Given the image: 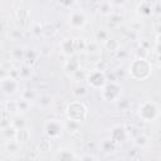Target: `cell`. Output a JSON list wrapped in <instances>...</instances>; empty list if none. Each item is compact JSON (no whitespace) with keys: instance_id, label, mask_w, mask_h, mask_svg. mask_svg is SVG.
Here are the masks:
<instances>
[{"instance_id":"obj_1","label":"cell","mask_w":161,"mask_h":161,"mask_svg":"<svg viewBox=\"0 0 161 161\" xmlns=\"http://www.w3.org/2000/svg\"><path fill=\"white\" fill-rule=\"evenodd\" d=\"M151 63L147 59H138L136 58L128 67V73L133 79L145 80L151 75Z\"/></svg>"},{"instance_id":"obj_2","label":"cell","mask_w":161,"mask_h":161,"mask_svg":"<svg viewBox=\"0 0 161 161\" xmlns=\"http://www.w3.org/2000/svg\"><path fill=\"white\" fill-rule=\"evenodd\" d=\"M87 107L82 101H73L69 102L65 107V117L67 119L75 121V122H83L87 118Z\"/></svg>"},{"instance_id":"obj_3","label":"cell","mask_w":161,"mask_h":161,"mask_svg":"<svg viewBox=\"0 0 161 161\" xmlns=\"http://www.w3.org/2000/svg\"><path fill=\"white\" fill-rule=\"evenodd\" d=\"M160 108L152 101H145L140 104L137 116L143 122H153L160 117Z\"/></svg>"},{"instance_id":"obj_4","label":"cell","mask_w":161,"mask_h":161,"mask_svg":"<svg viewBox=\"0 0 161 161\" xmlns=\"http://www.w3.org/2000/svg\"><path fill=\"white\" fill-rule=\"evenodd\" d=\"M86 82H87L88 87H91L92 89H102L107 84V78H106V74L103 70L94 69V70H91L89 73H87Z\"/></svg>"},{"instance_id":"obj_5","label":"cell","mask_w":161,"mask_h":161,"mask_svg":"<svg viewBox=\"0 0 161 161\" xmlns=\"http://www.w3.org/2000/svg\"><path fill=\"white\" fill-rule=\"evenodd\" d=\"M121 91H122V88L117 82H111V83H107L101 89V97L106 102H114V101L119 99Z\"/></svg>"},{"instance_id":"obj_6","label":"cell","mask_w":161,"mask_h":161,"mask_svg":"<svg viewBox=\"0 0 161 161\" xmlns=\"http://www.w3.org/2000/svg\"><path fill=\"white\" fill-rule=\"evenodd\" d=\"M63 131H64V123L60 119H47L44 122V133L49 138L60 137Z\"/></svg>"},{"instance_id":"obj_7","label":"cell","mask_w":161,"mask_h":161,"mask_svg":"<svg viewBox=\"0 0 161 161\" xmlns=\"http://www.w3.org/2000/svg\"><path fill=\"white\" fill-rule=\"evenodd\" d=\"M0 87H1V91L6 96H14L16 92H18V82L15 78L8 75V77H3L1 80H0Z\"/></svg>"},{"instance_id":"obj_8","label":"cell","mask_w":161,"mask_h":161,"mask_svg":"<svg viewBox=\"0 0 161 161\" xmlns=\"http://www.w3.org/2000/svg\"><path fill=\"white\" fill-rule=\"evenodd\" d=\"M68 23L73 29H83L84 25L87 24V18L83 11L75 10V11L70 13V15L68 18Z\"/></svg>"},{"instance_id":"obj_9","label":"cell","mask_w":161,"mask_h":161,"mask_svg":"<svg viewBox=\"0 0 161 161\" xmlns=\"http://www.w3.org/2000/svg\"><path fill=\"white\" fill-rule=\"evenodd\" d=\"M126 138H127V131H126L125 127H122V126H116V127L112 128L109 140H111L113 143H121V142H123Z\"/></svg>"},{"instance_id":"obj_10","label":"cell","mask_w":161,"mask_h":161,"mask_svg":"<svg viewBox=\"0 0 161 161\" xmlns=\"http://www.w3.org/2000/svg\"><path fill=\"white\" fill-rule=\"evenodd\" d=\"M60 50L64 55L67 57H73L75 53V45H74V39L73 38H65L60 42Z\"/></svg>"},{"instance_id":"obj_11","label":"cell","mask_w":161,"mask_h":161,"mask_svg":"<svg viewBox=\"0 0 161 161\" xmlns=\"http://www.w3.org/2000/svg\"><path fill=\"white\" fill-rule=\"evenodd\" d=\"M57 161H75V155L69 148H60L55 155Z\"/></svg>"},{"instance_id":"obj_12","label":"cell","mask_w":161,"mask_h":161,"mask_svg":"<svg viewBox=\"0 0 161 161\" xmlns=\"http://www.w3.org/2000/svg\"><path fill=\"white\" fill-rule=\"evenodd\" d=\"M64 69H65V72H67L68 74H72V75H73L77 70L80 69V64H79V62L77 60V58L70 57V58L65 62V64H64Z\"/></svg>"},{"instance_id":"obj_13","label":"cell","mask_w":161,"mask_h":161,"mask_svg":"<svg viewBox=\"0 0 161 161\" xmlns=\"http://www.w3.org/2000/svg\"><path fill=\"white\" fill-rule=\"evenodd\" d=\"M136 10H137L138 15H141V16H145V18H146V16H150V15L152 14V5H151V3L142 1L141 4H138V5H137Z\"/></svg>"},{"instance_id":"obj_14","label":"cell","mask_w":161,"mask_h":161,"mask_svg":"<svg viewBox=\"0 0 161 161\" xmlns=\"http://www.w3.org/2000/svg\"><path fill=\"white\" fill-rule=\"evenodd\" d=\"M94 38H96L97 43L104 44V43L109 39V34H108V31H107L104 28H99V29H97V30L94 31Z\"/></svg>"},{"instance_id":"obj_15","label":"cell","mask_w":161,"mask_h":161,"mask_svg":"<svg viewBox=\"0 0 161 161\" xmlns=\"http://www.w3.org/2000/svg\"><path fill=\"white\" fill-rule=\"evenodd\" d=\"M30 140V132L26 130V128H21V130H18L16 132V136H15V141H18L19 143H25Z\"/></svg>"},{"instance_id":"obj_16","label":"cell","mask_w":161,"mask_h":161,"mask_svg":"<svg viewBox=\"0 0 161 161\" xmlns=\"http://www.w3.org/2000/svg\"><path fill=\"white\" fill-rule=\"evenodd\" d=\"M10 123H11V125H13V126H14L16 130L26 128V121H25V118H24L23 116H20V114H18V116H14Z\"/></svg>"},{"instance_id":"obj_17","label":"cell","mask_w":161,"mask_h":161,"mask_svg":"<svg viewBox=\"0 0 161 161\" xmlns=\"http://www.w3.org/2000/svg\"><path fill=\"white\" fill-rule=\"evenodd\" d=\"M16 132H18V130H16L11 123H9L6 127H3V133H4V136H5L8 140H15Z\"/></svg>"},{"instance_id":"obj_18","label":"cell","mask_w":161,"mask_h":161,"mask_svg":"<svg viewBox=\"0 0 161 161\" xmlns=\"http://www.w3.org/2000/svg\"><path fill=\"white\" fill-rule=\"evenodd\" d=\"M15 102H16V111H18V112L24 113V112H28V111H29V108H30V102L25 101V99L21 98V97H20L19 99H16Z\"/></svg>"},{"instance_id":"obj_19","label":"cell","mask_w":161,"mask_h":161,"mask_svg":"<svg viewBox=\"0 0 161 161\" xmlns=\"http://www.w3.org/2000/svg\"><path fill=\"white\" fill-rule=\"evenodd\" d=\"M63 123H64V130L68 131V132H72V133L77 132V131L79 130V126H80L79 122L70 121V119H67V121H64Z\"/></svg>"},{"instance_id":"obj_20","label":"cell","mask_w":161,"mask_h":161,"mask_svg":"<svg viewBox=\"0 0 161 161\" xmlns=\"http://www.w3.org/2000/svg\"><path fill=\"white\" fill-rule=\"evenodd\" d=\"M103 47H104L107 50H109V52H116V50H118L119 44H118V42H117L116 39L109 38V39L103 44Z\"/></svg>"},{"instance_id":"obj_21","label":"cell","mask_w":161,"mask_h":161,"mask_svg":"<svg viewBox=\"0 0 161 161\" xmlns=\"http://www.w3.org/2000/svg\"><path fill=\"white\" fill-rule=\"evenodd\" d=\"M21 98H24L28 102H33V101L36 99V93L33 89H24L21 92Z\"/></svg>"},{"instance_id":"obj_22","label":"cell","mask_w":161,"mask_h":161,"mask_svg":"<svg viewBox=\"0 0 161 161\" xmlns=\"http://www.w3.org/2000/svg\"><path fill=\"white\" fill-rule=\"evenodd\" d=\"M5 146H6V150H8L10 153H15V152H18L19 148H20V143H19L18 141H15V140H9Z\"/></svg>"},{"instance_id":"obj_23","label":"cell","mask_w":161,"mask_h":161,"mask_svg":"<svg viewBox=\"0 0 161 161\" xmlns=\"http://www.w3.org/2000/svg\"><path fill=\"white\" fill-rule=\"evenodd\" d=\"M74 45H75V52H80V50H84L87 48V42L84 38H75L74 39Z\"/></svg>"},{"instance_id":"obj_24","label":"cell","mask_w":161,"mask_h":161,"mask_svg":"<svg viewBox=\"0 0 161 161\" xmlns=\"http://www.w3.org/2000/svg\"><path fill=\"white\" fill-rule=\"evenodd\" d=\"M36 102H38V106H39V107L47 108V107H49V106L52 104V98H50L49 96H42V97L38 98Z\"/></svg>"},{"instance_id":"obj_25","label":"cell","mask_w":161,"mask_h":161,"mask_svg":"<svg viewBox=\"0 0 161 161\" xmlns=\"http://www.w3.org/2000/svg\"><path fill=\"white\" fill-rule=\"evenodd\" d=\"M135 143H136L138 147H143V146H146V145L148 143V137H147L146 135L141 133V135H138V136L135 138Z\"/></svg>"},{"instance_id":"obj_26","label":"cell","mask_w":161,"mask_h":161,"mask_svg":"<svg viewBox=\"0 0 161 161\" xmlns=\"http://www.w3.org/2000/svg\"><path fill=\"white\" fill-rule=\"evenodd\" d=\"M9 35H10L11 39H14V40H19V39L23 38V31H21V29H19V28H13V29H10Z\"/></svg>"},{"instance_id":"obj_27","label":"cell","mask_w":161,"mask_h":161,"mask_svg":"<svg viewBox=\"0 0 161 161\" xmlns=\"http://www.w3.org/2000/svg\"><path fill=\"white\" fill-rule=\"evenodd\" d=\"M112 10V4L108 3V1H103L99 4V11L102 14H109Z\"/></svg>"},{"instance_id":"obj_28","label":"cell","mask_w":161,"mask_h":161,"mask_svg":"<svg viewBox=\"0 0 161 161\" xmlns=\"http://www.w3.org/2000/svg\"><path fill=\"white\" fill-rule=\"evenodd\" d=\"M73 93H74V96H77V97H83V96H86V93H87V88H86L84 86L78 84V86H75V87L73 88Z\"/></svg>"},{"instance_id":"obj_29","label":"cell","mask_w":161,"mask_h":161,"mask_svg":"<svg viewBox=\"0 0 161 161\" xmlns=\"http://www.w3.org/2000/svg\"><path fill=\"white\" fill-rule=\"evenodd\" d=\"M147 55H148V49L145 48V47L138 48L137 52H136V57L138 59H147Z\"/></svg>"},{"instance_id":"obj_30","label":"cell","mask_w":161,"mask_h":161,"mask_svg":"<svg viewBox=\"0 0 161 161\" xmlns=\"http://www.w3.org/2000/svg\"><path fill=\"white\" fill-rule=\"evenodd\" d=\"M50 147H52V145H50V141H49V140H43V141L39 143V150H40L42 152H48V151H50Z\"/></svg>"},{"instance_id":"obj_31","label":"cell","mask_w":161,"mask_h":161,"mask_svg":"<svg viewBox=\"0 0 161 161\" xmlns=\"http://www.w3.org/2000/svg\"><path fill=\"white\" fill-rule=\"evenodd\" d=\"M113 142L111 141V140H104L103 142H102V148H103V151H111L112 148H113Z\"/></svg>"},{"instance_id":"obj_32","label":"cell","mask_w":161,"mask_h":161,"mask_svg":"<svg viewBox=\"0 0 161 161\" xmlns=\"http://www.w3.org/2000/svg\"><path fill=\"white\" fill-rule=\"evenodd\" d=\"M31 33L34 34V35H40L42 33H43V28H42V25L40 24H34L33 25V28H31Z\"/></svg>"},{"instance_id":"obj_33","label":"cell","mask_w":161,"mask_h":161,"mask_svg":"<svg viewBox=\"0 0 161 161\" xmlns=\"http://www.w3.org/2000/svg\"><path fill=\"white\" fill-rule=\"evenodd\" d=\"M11 54H13V57H15L16 59H20V58L24 55V52H23L21 48H15V49L11 52Z\"/></svg>"},{"instance_id":"obj_34","label":"cell","mask_w":161,"mask_h":161,"mask_svg":"<svg viewBox=\"0 0 161 161\" xmlns=\"http://www.w3.org/2000/svg\"><path fill=\"white\" fill-rule=\"evenodd\" d=\"M80 161H96V158H94L93 155H91V153H86V155H83V156L80 157Z\"/></svg>"},{"instance_id":"obj_35","label":"cell","mask_w":161,"mask_h":161,"mask_svg":"<svg viewBox=\"0 0 161 161\" xmlns=\"http://www.w3.org/2000/svg\"><path fill=\"white\" fill-rule=\"evenodd\" d=\"M156 49H157V53L161 55V43H157V47H156Z\"/></svg>"},{"instance_id":"obj_36","label":"cell","mask_w":161,"mask_h":161,"mask_svg":"<svg viewBox=\"0 0 161 161\" xmlns=\"http://www.w3.org/2000/svg\"><path fill=\"white\" fill-rule=\"evenodd\" d=\"M157 63H158V67L161 68V55H158V60H157Z\"/></svg>"}]
</instances>
